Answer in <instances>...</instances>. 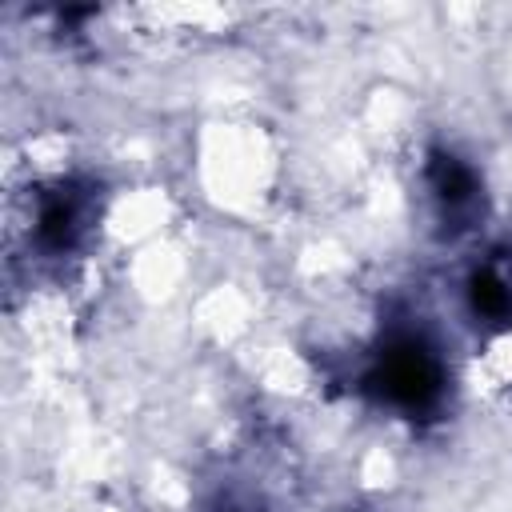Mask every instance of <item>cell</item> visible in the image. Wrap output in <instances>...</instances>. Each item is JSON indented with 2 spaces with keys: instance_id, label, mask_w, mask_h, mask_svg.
<instances>
[{
  "instance_id": "cell-3",
  "label": "cell",
  "mask_w": 512,
  "mask_h": 512,
  "mask_svg": "<svg viewBox=\"0 0 512 512\" xmlns=\"http://www.w3.org/2000/svg\"><path fill=\"white\" fill-rule=\"evenodd\" d=\"M96 224V200L88 184L60 180L36 196L32 212V244L44 256H68L76 252Z\"/></svg>"
},
{
  "instance_id": "cell-5",
  "label": "cell",
  "mask_w": 512,
  "mask_h": 512,
  "mask_svg": "<svg viewBox=\"0 0 512 512\" xmlns=\"http://www.w3.org/2000/svg\"><path fill=\"white\" fill-rule=\"evenodd\" d=\"M212 512H256V508H248V504H236V500H220Z\"/></svg>"
},
{
  "instance_id": "cell-2",
  "label": "cell",
  "mask_w": 512,
  "mask_h": 512,
  "mask_svg": "<svg viewBox=\"0 0 512 512\" xmlns=\"http://www.w3.org/2000/svg\"><path fill=\"white\" fill-rule=\"evenodd\" d=\"M424 188H428L436 224L448 236L468 232L484 216V184H480V172L464 156H456L452 148H440V144L428 148V156H424Z\"/></svg>"
},
{
  "instance_id": "cell-1",
  "label": "cell",
  "mask_w": 512,
  "mask_h": 512,
  "mask_svg": "<svg viewBox=\"0 0 512 512\" xmlns=\"http://www.w3.org/2000/svg\"><path fill=\"white\" fill-rule=\"evenodd\" d=\"M360 388L372 404L404 420H428L444 408L448 360L420 328H388L364 364Z\"/></svg>"
},
{
  "instance_id": "cell-4",
  "label": "cell",
  "mask_w": 512,
  "mask_h": 512,
  "mask_svg": "<svg viewBox=\"0 0 512 512\" xmlns=\"http://www.w3.org/2000/svg\"><path fill=\"white\" fill-rule=\"evenodd\" d=\"M464 308L484 328H512V252L496 248L464 276Z\"/></svg>"
}]
</instances>
